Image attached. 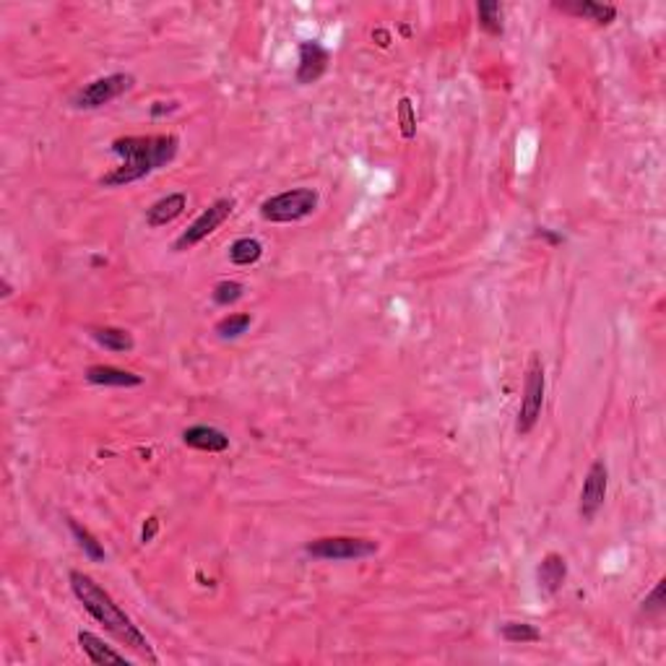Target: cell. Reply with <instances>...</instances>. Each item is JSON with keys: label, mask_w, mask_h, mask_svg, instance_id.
Listing matches in <instances>:
<instances>
[{"label": "cell", "mask_w": 666, "mask_h": 666, "mask_svg": "<svg viewBox=\"0 0 666 666\" xmlns=\"http://www.w3.org/2000/svg\"><path fill=\"white\" fill-rule=\"evenodd\" d=\"M68 581H70L73 597L84 604V609H86V612H89V614H92V617H94L102 628L112 635L118 643H123L126 648H131L135 656H141L143 662L159 664V659H157V654L151 651L146 635L138 630V625H134V620L120 609V604L112 599L92 575H86V573H81V570H70Z\"/></svg>", "instance_id": "1"}, {"label": "cell", "mask_w": 666, "mask_h": 666, "mask_svg": "<svg viewBox=\"0 0 666 666\" xmlns=\"http://www.w3.org/2000/svg\"><path fill=\"white\" fill-rule=\"evenodd\" d=\"M110 151L120 157V166L107 172L100 180V185L102 188H123L169 165L180 151V138L172 134L123 135L112 141Z\"/></svg>", "instance_id": "2"}, {"label": "cell", "mask_w": 666, "mask_h": 666, "mask_svg": "<svg viewBox=\"0 0 666 666\" xmlns=\"http://www.w3.org/2000/svg\"><path fill=\"white\" fill-rule=\"evenodd\" d=\"M318 203H321V193L315 188H292V191L276 193L264 200L261 216L271 224H292L315 214Z\"/></svg>", "instance_id": "3"}, {"label": "cell", "mask_w": 666, "mask_h": 666, "mask_svg": "<svg viewBox=\"0 0 666 666\" xmlns=\"http://www.w3.org/2000/svg\"><path fill=\"white\" fill-rule=\"evenodd\" d=\"M380 552V544L375 539L362 536H323L305 544V555L313 560L326 563H349V560H367Z\"/></svg>", "instance_id": "4"}, {"label": "cell", "mask_w": 666, "mask_h": 666, "mask_svg": "<svg viewBox=\"0 0 666 666\" xmlns=\"http://www.w3.org/2000/svg\"><path fill=\"white\" fill-rule=\"evenodd\" d=\"M544 391H547V378H544V365L539 354L533 352L526 365V380H524V396L518 406V419H516V433L529 435L536 427L541 409H544Z\"/></svg>", "instance_id": "5"}, {"label": "cell", "mask_w": 666, "mask_h": 666, "mask_svg": "<svg viewBox=\"0 0 666 666\" xmlns=\"http://www.w3.org/2000/svg\"><path fill=\"white\" fill-rule=\"evenodd\" d=\"M134 84L135 78L131 73H110V76H102V78H94L92 84L81 86L73 94L70 104L76 110H100V107L110 104V102L120 100L126 92H131Z\"/></svg>", "instance_id": "6"}, {"label": "cell", "mask_w": 666, "mask_h": 666, "mask_svg": "<svg viewBox=\"0 0 666 666\" xmlns=\"http://www.w3.org/2000/svg\"><path fill=\"white\" fill-rule=\"evenodd\" d=\"M234 211V199H219L214 200L208 208H203L199 214V219L185 230V232L180 234L177 240H175V250L177 253H185V250H193L199 242H203L208 234H214L230 216H232Z\"/></svg>", "instance_id": "7"}, {"label": "cell", "mask_w": 666, "mask_h": 666, "mask_svg": "<svg viewBox=\"0 0 666 666\" xmlns=\"http://www.w3.org/2000/svg\"><path fill=\"white\" fill-rule=\"evenodd\" d=\"M606 487H609V468L604 461H594L586 479H583L581 502H578V513L586 524H591L597 518V513L606 500Z\"/></svg>", "instance_id": "8"}, {"label": "cell", "mask_w": 666, "mask_h": 666, "mask_svg": "<svg viewBox=\"0 0 666 666\" xmlns=\"http://www.w3.org/2000/svg\"><path fill=\"white\" fill-rule=\"evenodd\" d=\"M329 63H331V53L315 42V39H307V42H300V63H297V84L307 86V84H315L326 70H329Z\"/></svg>", "instance_id": "9"}, {"label": "cell", "mask_w": 666, "mask_h": 666, "mask_svg": "<svg viewBox=\"0 0 666 666\" xmlns=\"http://www.w3.org/2000/svg\"><path fill=\"white\" fill-rule=\"evenodd\" d=\"M557 11L575 19H589L599 27H609L617 19V8L612 3H597V0H555Z\"/></svg>", "instance_id": "10"}, {"label": "cell", "mask_w": 666, "mask_h": 666, "mask_svg": "<svg viewBox=\"0 0 666 666\" xmlns=\"http://www.w3.org/2000/svg\"><path fill=\"white\" fill-rule=\"evenodd\" d=\"M567 578V560L557 552H549L541 557V563L536 567V583H539V591H544L547 597H555L563 586H565Z\"/></svg>", "instance_id": "11"}, {"label": "cell", "mask_w": 666, "mask_h": 666, "mask_svg": "<svg viewBox=\"0 0 666 666\" xmlns=\"http://www.w3.org/2000/svg\"><path fill=\"white\" fill-rule=\"evenodd\" d=\"M188 208V196L185 193H169L165 199H159L157 203H151L146 208V224L151 230H159L172 224L175 219H180Z\"/></svg>", "instance_id": "12"}, {"label": "cell", "mask_w": 666, "mask_h": 666, "mask_svg": "<svg viewBox=\"0 0 666 666\" xmlns=\"http://www.w3.org/2000/svg\"><path fill=\"white\" fill-rule=\"evenodd\" d=\"M183 443L188 448H196L203 453H224L230 448V437L227 433L211 427V425H193L183 433Z\"/></svg>", "instance_id": "13"}, {"label": "cell", "mask_w": 666, "mask_h": 666, "mask_svg": "<svg viewBox=\"0 0 666 666\" xmlns=\"http://www.w3.org/2000/svg\"><path fill=\"white\" fill-rule=\"evenodd\" d=\"M84 378H86V383H92V386H112V388H135V386L143 383L141 375L128 372V370H120V367L115 365L86 367Z\"/></svg>", "instance_id": "14"}, {"label": "cell", "mask_w": 666, "mask_h": 666, "mask_svg": "<svg viewBox=\"0 0 666 666\" xmlns=\"http://www.w3.org/2000/svg\"><path fill=\"white\" fill-rule=\"evenodd\" d=\"M78 638V646H81V651L86 654V659L92 662V664H123L128 666V659H126V654H118L115 648H110L102 638H97L94 633H89V630H81V633L76 635Z\"/></svg>", "instance_id": "15"}, {"label": "cell", "mask_w": 666, "mask_h": 666, "mask_svg": "<svg viewBox=\"0 0 666 666\" xmlns=\"http://www.w3.org/2000/svg\"><path fill=\"white\" fill-rule=\"evenodd\" d=\"M92 336L94 341L115 352V354H128L135 349V338L134 333L126 331V329H115V326H100V329H92Z\"/></svg>", "instance_id": "16"}, {"label": "cell", "mask_w": 666, "mask_h": 666, "mask_svg": "<svg viewBox=\"0 0 666 666\" xmlns=\"http://www.w3.org/2000/svg\"><path fill=\"white\" fill-rule=\"evenodd\" d=\"M264 258V245L256 237H240L230 248V261L234 266H253Z\"/></svg>", "instance_id": "17"}, {"label": "cell", "mask_w": 666, "mask_h": 666, "mask_svg": "<svg viewBox=\"0 0 666 666\" xmlns=\"http://www.w3.org/2000/svg\"><path fill=\"white\" fill-rule=\"evenodd\" d=\"M68 529H70L73 539L78 541V547L84 549V555H86L92 563H104V560H107V552H104L102 541L94 533L89 532V529H84V526H81L78 521H73V518H68Z\"/></svg>", "instance_id": "18"}, {"label": "cell", "mask_w": 666, "mask_h": 666, "mask_svg": "<svg viewBox=\"0 0 666 666\" xmlns=\"http://www.w3.org/2000/svg\"><path fill=\"white\" fill-rule=\"evenodd\" d=\"M476 19H479V27L492 37H500L505 32V24H502V5L498 0H484L476 5Z\"/></svg>", "instance_id": "19"}, {"label": "cell", "mask_w": 666, "mask_h": 666, "mask_svg": "<svg viewBox=\"0 0 666 666\" xmlns=\"http://www.w3.org/2000/svg\"><path fill=\"white\" fill-rule=\"evenodd\" d=\"M250 326H253L250 313H237V315L222 318V321L216 323V333H219V338H240Z\"/></svg>", "instance_id": "20"}, {"label": "cell", "mask_w": 666, "mask_h": 666, "mask_svg": "<svg viewBox=\"0 0 666 666\" xmlns=\"http://www.w3.org/2000/svg\"><path fill=\"white\" fill-rule=\"evenodd\" d=\"M500 635L508 643H536V640H541V633L529 622H505L500 628Z\"/></svg>", "instance_id": "21"}, {"label": "cell", "mask_w": 666, "mask_h": 666, "mask_svg": "<svg viewBox=\"0 0 666 666\" xmlns=\"http://www.w3.org/2000/svg\"><path fill=\"white\" fill-rule=\"evenodd\" d=\"M396 118H399V128L401 135L406 141H411L417 135V110H414V102L409 97H401L399 104H396Z\"/></svg>", "instance_id": "22"}, {"label": "cell", "mask_w": 666, "mask_h": 666, "mask_svg": "<svg viewBox=\"0 0 666 666\" xmlns=\"http://www.w3.org/2000/svg\"><path fill=\"white\" fill-rule=\"evenodd\" d=\"M242 295H245V287H242L240 281H232V279L219 281V284L214 287V292H211V297H214V302H216L219 307H230L234 302L242 300Z\"/></svg>", "instance_id": "23"}, {"label": "cell", "mask_w": 666, "mask_h": 666, "mask_svg": "<svg viewBox=\"0 0 666 666\" xmlns=\"http://www.w3.org/2000/svg\"><path fill=\"white\" fill-rule=\"evenodd\" d=\"M664 589H666V581H659V583H656V589H654V591L643 599V606H640V609H643L646 614H662V612H664V604H666Z\"/></svg>", "instance_id": "24"}, {"label": "cell", "mask_w": 666, "mask_h": 666, "mask_svg": "<svg viewBox=\"0 0 666 666\" xmlns=\"http://www.w3.org/2000/svg\"><path fill=\"white\" fill-rule=\"evenodd\" d=\"M157 532H159V518H146V524H143V529H141V541L143 544H149L154 536H157Z\"/></svg>", "instance_id": "25"}, {"label": "cell", "mask_w": 666, "mask_h": 666, "mask_svg": "<svg viewBox=\"0 0 666 666\" xmlns=\"http://www.w3.org/2000/svg\"><path fill=\"white\" fill-rule=\"evenodd\" d=\"M180 104L177 102H154L151 104V118L157 120V118H165V115H169V112H175Z\"/></svg>", "instance_id": "26"}, {"label": "cell", "mask_w": 666, "mask_h": 666, "mask_svg": "<svg viewBox=\"0 0 666 666\" xmlns=\"http://www.w3.org/2000/svg\"><path fill=\"white\" fill-rule=\"evenodd\" d=\"M536 237H539V240H549L552 245L563 242V237H560V234H552L547 227H539V230H536Z\"/></svg>", "instance_id": "27"}, {"label": "cell", "mask_w": 666, "mask_h": 666, "mask_svg": "<svg viewBox=\"0 0 666 666\" xmlns=\"http://www.w3.org/2000/svg\"><path fill=\"white\" fill-rule=\"evenodd\" d=\"M372 37H378V39H380V42H378L380 47H388V45H391V37H388V32H383V29H378Z\"/></svg>", "instance_id": "28"}, {"label": "cell", "mask_w": 666, "mask_h": 666, "mask_svg": "<svg viewBox=\"0 0 666 666\" xmlns=\"http://www.w3.org/2000/svg\"><path fill=\"white\" fill-rule=\"evenodd\" d=\"M3 297H11V284L3 279Z\"/></svg>", "instance_id": "29"}]
</instances>
